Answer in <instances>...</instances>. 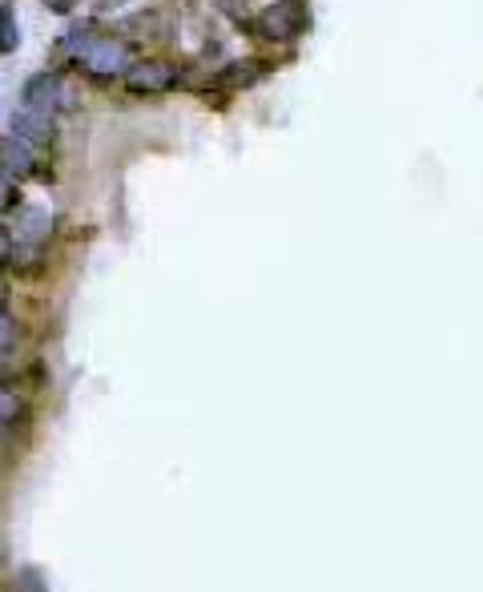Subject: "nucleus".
<instances>
[{
  "mask_svg": "<svg viewBox=\"0 0 483 592\" xmlns=\"http://www.w3.org/2000/svg\"><path fill=\"white\" fill-rule=\"evenodd\" d=\"M254 32L266 41H298L310 32V9L303 0H274L254 17Z\"/></svg>",
  "mask_w": 483,
  "mask_h": 592,
  "instance_id": "nucleus-1",
  "label": "nucleus"
},
{
  "mask_svg": "<svg viewBox=\"0 0 483 592\" xmlns=\"http://www.w3.org/2000/svg\"><path fill=\"white\" fill-rule=\"evenodd\" d=\"M81 65L85 73L93 77H117L129 69V49L126 41H117V37H89L81 45Z\"/></svg>",
  "mask_w": 483,
  "mask_h": 592,
  "instance_id": "nucleus-2",
  "label": "nucleus"
},
{
  "mask_svg": "<svg viewBox=\"0 0 483 592\" xmlns=\"http://www.w3.org/2000/svg\"><path fill=\"white\" fill-rule=\"evenodd\" d=\"M178 85V69L169 61H137L126 69V89L134 97H158Z\"/></svg>",
  "mask_w": 483,
  "mask_h": 592,
  "instance_id": "nucleus-3",
  "label": "nucleus"
},
{
  "mask_svg": "<svg viewBox=\"0 0 483 592\" xmlns=\"http://www.w3.org/2000/svg\"><path fill=\"white\" fill-rule=\"evenodd\" d=\"M24 106L29 109H41V114H57V109H73L69 101V89H65V77L61 73H37L24 81Z\"/></svg>",
  "mask_w": 483,
  "mask_h": 592,
  "instance_id": "nucleus-4",
  "label": "nucleus"
},
{
  "mask_svg": "<svg viewBox=\"0 0 483 592\" xmlns=\"http://www.w3.org/2000/svg\"><path fill=\"white\" fill-rule=\"evenodd\" d=\"M0 174H4L9 181L45 178L41 166H37V154H32V146L17 138V134H4V138H0Z\"/></svg>",
  "mask_w": 483,
  "mask_h": 592,
  "instance_id": "nucleus-5",
  "label": "nucleus"
},
{
  "mask_svg": "<svg viewBox=\"0 0 483 592\" xmlns=\"http://www.w3.org/2000/svg\"><path fill=\"white\" fill-rule=\"evenodd\" d=\"M12 129H17V138L29 141V146H53V141H57L53 114H41V109L24 106L21 114L12 117Z\"/></svg>",
  "mask_w": 483,
  "mask_h": 592,
  "instance_id": "nucleus-6",
  "label": "nucleus"
},
{
  "mask_svg": "<svg viewBox=\"0 0 483 592\" xmlns=\"http://www.w3.org/2000/svg\"><path fill=\"white\" fill-rule=\"evenodd\" d=\"M49 230H53V218H49V210H41V206H24V210L17 214V234H21L24 243L41 246L45 238H49Z\"/></svg>",
  "mask_w": 483,
  "mask_h": 592,
  "instance_id": "nucleus-7",
  "label": "nucleus"
},
{
  "mask_svg": "<svg viewBox=\"0 0 483 592\" xmlns=\"http://www.w3.org/2000/svg\"><path fill=\"white\" fill-rule=\"evenodd\" d=\"M254 81H263V61H234L218 73L221 89H250Z\"/></svg>",
  "mask_w": 483,
  "mask_h": 592,
  "instance_id": "nucleus-8",
  "label": "nucleus"
},
{
  "mask_svg": "<svg viewBox=\"0 0 483 592\" xmlns=\"http://www.w3.org/2000/svg\"><path fill=\"white\" fill-rule=\"evenodd\" d=\"M21 45V24H17V9L0 4V53H12Z\"/></svg>",
  "mask_w": 483,
  "mask_h": 592,
  "instance_id": "nucleus-9",
  "label": "nucleus"
},
{
  "mask_svg": "<svg viewBox=\"0 0 483 592\" xmlns=\"http://www.w3.org/2000/svg\"><path fill=\"white\" fill-rule=\"evenodd\" d=\"M24 420V403L21 395L12 392V387H4L0 383V427H17V423Z\"/></svg>",
  "mask_w": 483,
  "mask_h": 592,
  "instance_id": "nucleus-10",
  "label": "nucleus"
},
{
  "mask_svg": "<svg viewBox=\"0 0 483 592\" xmlns=\"http://www.w3.org/2000/svg\"><path fill=\"white\" fill-rule=\"evenodd\" d=\"M12 347H17V318L0 307V355H9Z\"/></svg>",
  "mask_w": 483,
  "mask_h": 592,
  "instance_id": "nucleus-11",
  "label": "nucleus"
},
{
  "mask_svg": "<svg viewBox=\"0 0 483 592\" xmlns=\"http://www.w3.org/2000/svg\"><path fill=\"white\" fill-rule=\"evenodd\" d=\"M12 206H17V190H12V181L0 174V214L12 210Z\"/></svg>",
  "mask_w": 483,
  "mask_h": 592,
  "instance_id": "nucleus-12",
  "label": "nucleus"
},
{
  "mask_svg": "<svg viewBox=\"0 0 483 592\" xmlns=\"http://www.w3.org/2000/svg\"><path fill=\"white\" fill-rule=\"evenodd\" d=\"M9 258H12V234L0 226V266L9 263Z\"/></svg>",
  "mask_w": 483,
  "mask_h": 592,
  "instance_id": "nucleus-13",
  "label": "nucleus"
},
{
  "mask_svg": "<svg viewBox=\"0 0 483 592\" xmlns=\"http://www.w3.org/2000/svg\"><path fill=\"white\" fill-rule=\"evenodd\" d=\"M81 0H45V9L49 12H73Z\"/></svg>",
  "mask_w": 483,
  "mask_h": 592,
  "instance_id": "nucleus-14",
  "label": "nucleus"
}]
</instances>
